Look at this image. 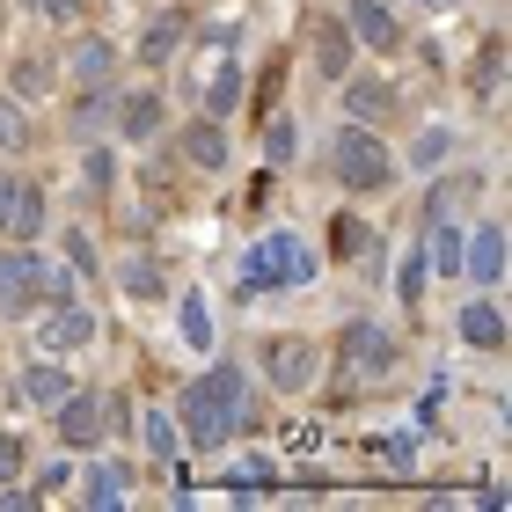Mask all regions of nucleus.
Instances as JSON below:
<instances>
[{
  "label": "nucleus",
  "instance_id": "1",
  "mask_svg": "<svg viewBox=\"0 0 512 512\" xmlns=\"http://www.w3.org/2000/svg\"><path fill=\"white\" fill-rule=\"evenodd\" d=\"M176 417H183V439L191 447H227V432H242V374L235 366H205V374L183 388V403H176Z\"/></svg>",
  "mask_w": 512,
  "mask_h": 512
},
{
  "label": "nucleus",
  "instance_id": "2",
  "mask_svg": "<svg viewBox=\"0 0 512 512\" xmlns=\"http://www.w3.org/2000/svg\"><path fill=\"white\" fill-rule=\"evenodd\" d=\"M271 286H315V249L293 235H271L264 249L242 264V293H271Z\"/></svg>",
  "mask_w": 512,
  "mask_h": 512
},
{
  "label": "nucleus",
  "instance_id": "3",
  "mask_svg": "<svg viewBox=\"0 0 512 512\" xmlns=\"http://www.w3.org/2000/svg\"><path fill=\"white\" fill-rule=\"evenodd\" d=\"M330 161H337L344 191H381V183H388V169H395L374 125H337V147H330Z\"/></svg>",
  "mask_w": 512,
  "mask_h": 512
},
{
  "label": "nucleus",
  "instance_id": "4",
  "mask_svg": "<svg viewBox=\"0 0 512 512\" xmlns=\"http://www.w3.org/2000/svg\"><path fill=\"white\" fill-rule=\"evenodd\" d=\"M103 432H110V403H103V395L66 388V403H59V439H66V447H96Z\"/></svg>",
  "mask_w": 512,
  "mask_h": 512
},
{
  "label": "nucleus",
  "instance_id": "5",
  "mask_svg": "<svg viewBox=\"0 0 512 512\" xmlns=\"http://www.w3.org/2000/svg\"><path fill=\"white\" fill-rule=\"evenodd\" d=\"M88 337H96V315H88V308H74V300H52V315H44V330H37V344H44V352H81V344Z\"/></svg>",
  "mask_w": 512,
  "mask_h": 512
},
{
  "label": "nucleus",
  "instance_id": "6",
  "mask_svg": "<svg viewBox=\"0 0 512 512\" xmlns=\"http://www.w3.org/2000/svg\"><path fill=\"white\" fill-rule=\"evenodd\" d=\"M344 30H352L359 44H374V52H395V44H403V22H395V15L381 8V0H352Z\"/></svg>",
  "mask_w": 512,
  "mask_h": 512
},
{
  "label": "nucleus",
  "instance_id": "7",
  "mask_svg": "<svg viewBox=\"0 0 512 512\" xmlns=\"http://www.w3.org/2000/svg\"><path fill=\"white\" fill-rule=\"evenodd\" d=\"M44 227H52V205H44V191L15 183V205H8V220H0V235H8V242H37Z\"/></svg>",
  "mask_w": 512,
  "mask_h": 512
},
{
  "label": "nucleus",
  "instance_id": "8",
  "mask_svg": "<svg viewBox=\"0 0 512 512\" xmlns=\"http://www.w3.org/2000/svg\"><path fill=\"white\" fill-rule=\"evenodd\" d=\"M271 381L286 388V395H300L315 381V344H300V337H278L271 344Z\"/></svg>",
  "mask_w": 512,
  "mask_h": 512
},
{
  "label": "nucleus",
  "instance_id": "9",
  "mask_svg": "<svg viewBox=\"0 0 512 512\" xmlns=\"http://www.w3.org/2000/svg\"><path fill=\"white\" fill-rule=\"evenodd\" d=\"M461 271H469L476 286H498L505 278V227H476V242L461 249Z\"/></svg>",
  "mask_w": 512,
  "mask_h": 512
},
{
  "label": "nucleus",
  "instance_id": "10",
  "mask_svg": "<svg viewBox=\"0 0 512 512\" xmlns=\"http://www.w3.org/2000/svg\"><path fill=\"white\" fill-rule=\"evenodd\" d=\"M454 330H461V344H469V352H505V315L491 308V300H469Z\"/></svg>",
  "mask_w": 512,
  "mask_h": 512
},
{
  "label": "nucleus",
  "instance_id": "11",
  "mask_svg": "<svg viewBox=\"0 0 512 512\" xmlns=\"http://www.w3.org/2000/svg\"><path fill=\"white\" fill-rule=\"evenodd\" d=\"M344 110H352V125H381L388 110H395V96H388V81L352 74V81H344Z\"/></svg>",
  "mask_w": 512,
  "mask_h": 512
},
{
  "label": "nucleus",
  "instance_id": "12",
  "mask_svg": "<svg viewBox=\"0 0 512 512\" xmlns=\"http://www.w3.org/2000/svg\"><path fill=\"white\" fill-rule=\"evenodd\" d=\"M125 498H132V469H125V461H96V469H88L81 505H88V512H110V505H125Z\"/></svg>",
  "mask_w": 512,
  "mask_h": 512
},
{
  "label": "nucleus",
  "instance_id": "13",
  "mask_svg": "<svg viewBox=\"0 0 512 512\" xmlns=\"http://www.w3.org/2000/svg\"><path fill=\"white\" fill-rule=\"evenodd\" d=\"M344 352H352L366 374H388V366H395V344H388L381 322H352V330H344Z\"/></svg>",
  "mask_w": 512,
  "mask_h": 512
},
{
  "label": "nucleus",
  "instance_id": "14",
  "mask_svg": "<svg viewBox=\"0 0 512 512\" xmlns=\"http://www.w3.org/2000/svg\"><path fill=\"white\" fill-rule=\"evenodd\" d=\"M66 388H74V381H66L52 359H44V366H30V374L15 381V395H22L30 410H59V403H66Z\"/></svg>",
  "mask_w": 512,
  "mask_h": 512
},
{
  "label": "nucleus",
  "instance_id": "15",
  "mask_svg": "<svg viewBox=\"0 0 512 512\" xmlns=\"http://www.w3.org/2000/svg\"><path fill=\"white\" fill-rule=\"evenodd\" d=\"M118 132L125 139H154L161 132V96H154V88H132V96L118 103Z\"/></svg>",
  "mask_w": 512,
  "mask_h": 512
},
{
  "label": "nucleus",
  "instance_id": "16",
  "mask_svg": "<svg viewBox=\"0 0 512 512\" xmlns=\"http://www.w3.org/2000/svg\"><path fill=\"white\" fill-rule=\"evenodd\" d=\"M183 154H191L198 169H227V132H220V118H205V125L183 132Z\"/></svg>",
  "mask_w": 512,
  "mask_h": 512
},
{
  "label": "nucleus",
  "instance_id": "17",
  "mask_svg": "<svg viewBox=\"0 0 512 512\" xmlns=\"http://www.w3.org/2000/svg\"><path fill=\"white\" fill-rule=\"evenodd\" d=\"M176 330H183V344H191V352H205V344H213V308H205V293H183V300H176Z\"/></svg>",
  "mask_w": 512,
  "mask_h": 512
},
{
  "label": "nucleus",
  "instance_id": "18",
  "mask_svg": "<svg viewBox=\"0 0 512 512\" xmlns=\"http://www.w3.org/2000/svg\"><path fill=\"white\" fill-rule=\"evenodd\" d=\"M315 59H322V74H330V81H344V59H352V30H344V22H322V30H315Z\"/></svg>",
  "mask_w": 512,
  "mask_h": 512
},
{
  "label": "nucleus",
  "instance_id": "19",
  "mask_svg": "<svg viewBox=\"0 0 512 512\" xmlns=\"http://www.w3.org/2000/svg\"><path fill=\"white\" fill-rule=\"evenodd\" d=\"M176 52H183V15H169V22H154V30L139 37V59H147V66H169Z\"/></svg>",
  "mask_w": 512,
  "mask_h": 512
},
{
  "label": "nucleus",
  "instance_id": "20",
  "mask_svg": "<svg viewBox=\"0 0 512 512\" xmlns=\"http://www.w3.org/2000/svg\"><path fill=\"white\" fill-rule=\"evenodd\" d=\"M139 432H147V447L161 461H183V425H176L169 410H147V417H139Z\"/></svg>",
  "mask_w": 512,
  "mask_h": 512
},
{
  "label": "nucleus",
  "instance_id": "21",
  "mask_svg": "<svg viewBox=\"0 0 512 512\" xmlns=\"http://www.w3.org/2000/svg\"><path fill=\"white\" fill-rule=\"evenodd\" d=\"M235 103H242V66L227 59L220 74H213V88H205V118H227V110H235Z\"/></svg>",
  "mask_w": 512,
  "mask_h": 512
},
{
  "label": "nucleus",
  "instance_id": "22",
  "mask_svg": "<svg viewBox=\"0 0 512 512\" xmlns=\"http://www.w3.org/2000/svg\"><path fill=\"white\" fill-rule=\"evenodd\" d=\"M330 256H337V264L366 256V220H359V213H337V220H330Z\"/></svg>",
  "mask_w": 512,
  "mask_h": 512
},
{
  "label": "nucleus",
  "instance_id": "23",
  "mask_svg": "<svg viewBox=\"0 0 512 512\" xmlns=\"http://www.w3.org/2000/svg\"><path fill=\"white\" fill-rule=\"evenodd\" d=\"M103 74H110V37H81V44H74V81L96 88Z\"/></svg>",
  "mask_w": 512,
  "mask_h": 512
},
{
  "label": "nucleus",
  "instance_id": "24",
  "mask_svg": "<svg viewBox=\"0 0 512 512\" xmlns=\"http://www.w3.org/2000/svg\"><path fill=\"white\" fill-rule=\"evenodd\" d=\"M425 271H432V256H425V242H417V249L403 256V278H395V293H403V308H417V300H425Z\"/></svg>",
  "mask_w": 512,
  "mask_h": 512
},
{
  "label": "nucleus",
  "instance_id": "25",
  "mask_svg": "<svg viewBox=\"0 0 512 512\" xmlns=\"http://www.w3.org/2000/svg\"><path fill=\"white\" fill-rule=\"evenodd\" d=\"M22 147H30V118L15 96H0V154H22Z\"/></svg>",
  "mask_w": 512,
  "mask_h": 512
},
{
  "label": "nucleus",
  "instance_id": "26",
  "mask_svg": "<svg viewBox=\"0 0 512 512\" xmlns=\"http://www.w3.org/2000/svg\"><path fill=\"white\" fill-rule=\"evenodd\" d=\"M125 286H132L139 300H161V293H169V271H161L154 256H139V264H125Z\"/></svg>",
  "mask_w": 512,
  "mask_h": 512
},
{
  "label": "nucleus",
  "instance_id": "27",
  "mask_svg": "<svg viewBox=\"0 0 512 512\" xmlns=\"http://www.w3.org/2000/svg\"><path fill=\"white\" fill-rule=\"evenodd\" d=\"M432 235H439V242H432V264L447 271V278H461V227H454V220H432Z\"/></svg>",
  "mask_w": 512,
  "mask_h": 512
},
{
  "label": "nucleus",
  "instance_id": "28",
  "mask_svg": "<svg viewBox=\"0 0 512 512\" xmlns=\"http://www.w3.org/2000/svg\"><path fill=\"white\" fill-rule=\"evenodd\" d=\"M469 191H476L469 176H461V183H439V191H432V213H425V220H454L461 205H469Z\"/></svg>",
  "mask_w": 512,
  "mask_h": 512
},
{
  "label": "nucleus",
  "instance_id": "29",
  "mask_svg": "<svg viewBox=\"0 0 512 512\" xmlns=\"http://www.w3.org/2000/svg\"><path fill=\"white\" fill-rule=\"evenodd\" d=\"M447 147H454L447 132H417V147H410V161H417V169H439V161H447Z\"/></svg>",
  "mask_w": 512,
  "mask_h": 512
},
{
  "label": "nucleus",
  "instance_id": "30",
  "mask_svg": "<svg viewBox=\"0 0 512 512\" xmlns=\"http://www.w3.org/2000/svg\"><path fill=\"white\" fill-rule=\"evenodd\" d=\"M15 88H22V96H37V88H52V66H44V59H22V66H15Z\"/></svg>",
  "mask_w": 512,
  "mask_h": 512
},
{
  "label": "nucleus",
  "instance_id": "31",
  "mask_svg": "<svg viewBox=\"0 0 512 512\" xmlns=\"http://www.w3.org/2000/svg\"><path fill=\"white\" fill-rule=\"evenodd\" d=\"M88 183H96V191H110V183H118V161H110L103 147H96V154H88Z\"/></svg>",
  "mask_w": 512,
  "mask_h": 512
},
{
  "label": "nucleus",
  "instance_id": "32",
  "mask_svg": "<svg viewBox=\"0 0 512 512\" xmlns=\"http://www.w3.org/2000/svg\"><path fill=\"white\" fill-rule=\"evenodd\" d=\"M66 264H74V271H88V278H96V249H88V235H66Z\"/></svg>",
  "mask_w": 512,
  "mask_h": 512
},
{
  "label": "nucleus",
  "instance_id": "33",
  "mask_svg": "<svg viewBox=\"0 0 512 512\" xmlns=\"http://www.w3.org/2000/svg\"><path fill=\"white\" fill-rule=\"evenodd\" d=\"M103 110H110V103L96 96V88H88V96H81V110H74V125H81V132H96V125H103Z\"/></svg>",
  "mask_w": 512,
  "mask_h": 512
},
{
  "label": "nucleus",
  "instance_id": "34",
  "mask_svg": "<svg viewBox=\"0 0 512 512\" xmlns=\"http://www.w3.org/2000/svg\"><path fill=\"white\" fill-rule=\"evenodd\" d=\"M293 147H300V139H293V125H271V161H278V169L293 161Z\"/></svg>",
  "mask_w": 512,
  "mask_h": 512
},
{
  "label": "nucleus",
  "instance_id": "35",
  "mask_svg": "<svg viewBox=\"0 0 512 512\" xmlns=\"http://www.w3.org/2000/svg\"><path fill=\"white\" fill-rule=\"evenodd\" d=\"M30 8H37V15H52V22H74V15H81V0H30Z\"/></svg>",
  "mask_w": 512,
  "mask_h": 512
},
{
  "label": "nucleus",
  "instance_id": "36",
  "mask_svg": "<svg viewBox=\"0 0 512 512\" xmlns=\"http://www.w3.org/2000/svg\"><path fill=\"white\" fill-rule=\"evenodd\" d=\"M15 469H22V447H15V439H8V432H0V483H8Z\"/></svg>",
  "mask_w": 512,
  "mask_h": 512
},
{
  "label": "nucleus",
  "instance_id": "37",
  "mask_svg": "<svg viewBox=\"0 0 512 512\" xmlns=\"http://www.w3.org/2000/svg\"><path fill=\"white\" fill-rule=\"evenodd\" d=\"M30 505H44L37 491H0V512H30Z\"/></svg>",
  "mask_w": 512,
  "mask_h": 512
},
{
  "label": "nucleus",
  "instance_id": "38",
  "mask_svg": "<svg viewBox=\"0 0 512 512\" xmlns=\"http://www.w3.org/2000/svg\"><path fill=\"white\" fill-rule=\"evenodd\" d=\"M8 205H15V169H0V220H8Z\"/></svg>",
  "mask_w": 512,
  "mask_h": 512
}]
</instances>
